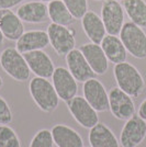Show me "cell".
<instances>
[{"label":"cell","instance_id":"6da1fadb","mask_svg":"<svg viewBox=\"0 0 146 147\" xmlns=\"http://www.w3.org/2000/svg\"><path fill=\"white\" fill-rule=\"evenodd\" d=\"M113 75L118 87L132 98H139L145 90V80L142 74L128 61L114 65Z\"/></svg>","mask_w":146,"mask_h":147},{"label":"cell","instance_id":"7a4b0ae2","mask_svg":"<svg viewBox=\"0 0 146 147\" xmlns=\"http://www.w3.org/2000/svg\"><path fill=\"white\" fill-rule=\"evenodd\" d=\"M29 91L32 100L41 111L45 113H52L57 109L61 99L53 84L49 79L34 77L29 84Z\"/></svg>","mask_w":146,"mask_h":147},{"label":"cell","instance_id":"3957f363","mask_svg":"<svg viewBox=\"0 0 146 147\" xmlns=\"http://www.w3.org/2000/svg\"><path fill=\"white\" fill-rule=\"evenodd\" d=\"M0 66L12 79L24 82L30 78L31 70L24 56L16 47H7L0 53Z\"/></svg>","mask_w":146,"mask_h":147},{"label":"cell","instance_id":"277c9868","mask_svg":"<svg viewBox=\"0 0 146 147\" xmlns=\"http://www.w3.org/2000/svg\"><path fill=\"white\" fill-rule=\"evenodd\" d=\"M122 43L128 54L134 58L143 59L146 57V33L133 22H125L119 34Z\"/></svg>","mask_w":146,"mask_h":147},{"label":"cell","instance_id":"5b68a950","mask_svg":"<svg viewBox=\"0 0 146 147\" xmlns=\"http://www.w3.org/2000/svg\"><path fill=\"white\" fill-rule=\"evenodd\" d=\"M49 44L55 53L59 56H66L76 46L75 31L65 25L51 23L47 28Z\"/></svg>","mask_w":146,"mask_h":147},{"label":"cell","instance_id":"8992f818","mask_svg":"<svg viewBox=\"0 0 146 147\" xmlns=\"http://www.w3.org/2000/svg\"><path fill=\"white\" fill-rule=\"evenodd\" d=\"M66 104L72 117L80 126L90 129L99 123L98 112L84 97L75 96L74 98L68 100Z\"/></svg>","mask_w":146,"mask_h":147},{"label":"cell","instance_id":"52a82bcc","mask_svg":"<svg viewBox=\"0 0 146 147\" xmlns=\"http://www.w3.org/2000/svg\"><path fill=\"white\" fill-rule=\"evenodd\" d=\"M109 110L113 117L120 121H126L135 114V103L133 98L122 91L119 87L110 89Z\"/></svg>","mask_w":146,"mask_h":147},{"label":"cell","instance_id":"ba28073f","mask_svg":"<svg viewBox=\"0 0 146 147\" xmlns=\"http://www.w3.org/2000/svg\"><path fill=\"white\" fill-rule=\"evenodd\" d=\"M146 137V121L139 114H134L125 121L120 134L122 147H137Z\"/></svg>","mask_w":146,"mask_h":147},{"label":"cell","instance_id":"9c48e42d","mask_svg":"<svg viewBox=\"0 0 146 147\" xmlns=\"http://www.w3.org/2000/svg\"><path fill=\"white\" fill-rule=\"evenodd\" d=\"M101 19L107 34L119 35L124 24V9L116 0H104L101 6Z\"/></svg>","mask_w":146,"mask_h":147},{"label":"cell","instance_id":"30bf717a","mask_svg":"<svg viewBox=\"0 0 146 147\" xmlns=\"http://www.w3.org/2000/svg\"><path fill=\"white\" fill-rule=\"evenodd\" d=\"M82 92L84 98L97 112H105L109 110V93L100 80L91 78L85 81Z\"/></svg>","mask_w":146,"mask_h":147},{"label":"cell","instance_id":"8fae6325","mask_svg":"<svg viewBox=\"0 0 146 147\" xmlns=\"http://www.w3.org/2000/svg\"><path fill=\"white\" fill-rule=\"evenodd\" d=\"M52 84L61 100L67 102L77 96L78 81L65 67H56L52 76Z\"/></svg>","mask_w":146,"mask_h":147},{"label":"cell","instance_id":"7c38bea8","mask_svg":"<svg viewBox=\"0 0 146 147\" xmlns=\"http://www.w3.org/2000/svg\"><path fill=\"white\" fill-rule=\"evenodd\" d=\"M65 59H66L67 69L70 71L74 78L78 82L84 84L87 80L95 78L96 74L89 66L88 61L79 51V49H74L73 51H70L65 56Z\"/></svg>","mask_w":146,"mask_h":147},{"label":"cell","instance_id":"4fadbf2b","mask_svg":"<svg viewBox=\"0 0 146 147\" xmlns=\"http://www.w3.org/2000/svg\"><path fill=\"white\" fill-rule=\"evenodd\" d=\"M23 56L28 63L31 73L34 74L35 77H42L46 79L52 78L55 66L47 53H45L43 49H40L25 53Z\"/></svg>","mask_w":146,"mask_h":147},{"label":"cell","instance_id":"5bb4252c","mask_svg":"<svg viewBox=\"0 0 146 147\" xmlns=\"http://www.w3.org/2000/svg\"><path fill=\"white\" fill-rule=\"evenodd\" d=\"M79 51L85 56L89 66L96 75L102 76L108 71L109 61L100 44H95L91 42L82 44L79 47Z\"/></svg>","mask_w":146,"mask_h":147},{"label":"cell","instance_id":"9a60e30c","mask_svg":"<svg viewBox=\"0 0 146 147\" xmlns=\"http://www.w3.org/2000/svg\"><path fill=\"white\" fill-rule=\"evenodd\" d=\"M0 30L5 38L17 42L24 33V24L11 9H0Z\"/></svg>","mask_w":146,"mask_h":147},{"label":"cell","instance_id":"2e32d148","mask_svg":"<svg viewBox=\"0 0 146 147\" xmlns=\"http://www.w3.org/2000/svg\"><path fill=\"white\" fill-rule=\"evenodd\" d=\"M49 45L47 32L43 30H31L24 32L16 43V49L25 54L33 51L46 49Z\"/></svg>","mask_w":146,"mask_h":147},{"label":"cell","instance_id":"e0dca14e","mask_svg":"<svg viewBox=\"0 0 146 147\" xmlns=\"http://www.w3.org/2000/svg\"><path fill=\"white\" fill-rule=\"evenodd\" d=\"M17 14L25 23H43L49 19L47 6L42 1L23 2L18 8Z\"/></svg>","mask_w":146,"mask_h":147},{"label":"cell","instance_id":"ac0fdd59","mask_svg":"<svg viewBox=\"0 0 146 147\" xmlns=\"http://www.w3.org/2000/svg\"><path fill=\"white\" fill-rule=\"evenodd\" d=\"M81 26L91 43L101 44L102 40L107 35L102 19L93 11H88L81 18Z\"/></svg>","mask_w":146,"mask_h":147},{"label":"cell","instance_id":"d6986e66","mask_svg":"<svg viewBox=\"0 0 146 147\" xmlns=\"http://www.w3.org/2000/svg\"><path fill=\"white\" fill-rule=\"evenodd\" d=\"M51 132L57 147H84V141L79 133L66 124H56Z\"/></svg>","mask_w":146,"mask_h":147},{"label":"cell","instance_id":"ffe728a7","mask_svg":"<svg viewBox=\"0 0 146 147\" xmlns=\"http://www.w3.org/2000/svg\"><path fill=\"white\" fill-rule=\"evenodd\" d=\"M88 140L90 147H121L120 141L104 123H98L90 129Z\"/></svg>","mask_w":146,"mask_h":147},{"label":"cell","instance_id":"44dd1931","mask_svg":"<svg viewBox=\"0 0 146 147\" xmlns=\"http://www.w3.org/2000/svg\"><path fill=\"white\" fill-rule=\"evenodd\" d=\"M100 45L110 63L116 65L123 61H126L128 51L122 43L120 36L107 34Z\"/></svg>","mask_w":146,"mask_h":147},{"label":"cell","instance_id":"7402d4cb","mask_svg":"<svg viewBox=\"0 0 146 147\" xmlns=\"http://www.w3.org/2000/svg\"><path fill=\"white\" fill-rule=\"evenodd\" d=\"M49 10V18L52 21V23L59 25H68L73 24L76 19L73 17V14L69 12L63 0H55L47 5Z\"/></svg>","mask_w":146,"mask_h":147},{"label":"cell","instance_id":"603a6c76","mask_svg":"<svg viewBox=\"0 0 146 147\" xmlns=\"http://www.w3.org/2000/svg\"><path fill=\"white\" fill-rule=\"evenodd\" d=\"M122 6L131 22L142 29L146 28V2L144 0H124Z\"/></svg>","mask_w":146,"mask_h":147},{"label":"cell","instance_id":"cb8c5ba5","mask_svg":"<svg viewBox=\"0 0 146 147\" xmlns=\"http://www.w3.org/2000/svg\"><path fill=\"white\" fill-rule=\"evenodd\" d=\"M0 147H21L18 134L9 125L0 124Z\"/></svg>","mask_w":146,"mask_h":147},{"label":"cell","instance_id":"d4e9b609","mask_svg":"<svg viewBox=\"0 0 146 147\" xmlns=\"http://www.w3.org/2000/svg\"><path fill=\"white\" fill-rule=\"evenodd\" d=\"M54 140L52 132L47 129L37 131L35 135L32 137L29 147H53Z\"/></svg>","mask_w":146,"mask_h":147},{"label":"cell","instance_id":"484cf974","mask_svg":"<svg viewBox=\"0 0 146 147\" xmlns=\"http://www.w3.org/2000/svg\"><path fill=\"white\" fill-rule=\"evenodd\" d=\"M63 2L75 19H81L88 12L87 0H63Z\"/></svg>","mask_w":146,"mask_h":147},{"label":"cell","instance_id":"4316f807","mask_svg":"<svg viewBox=\"0 0 146 147\" xmlns=\"http://www.w3.org/2000/svg\"><path fill=\"white\" fill-rule=\"evenodd\" d=\"M13 121V114L10 105L0 96V124L8 125Z\"/></svg>","mask_w":146,"mask_h":147},{"label":"cell","instance_id":"83f0119b","mask_svg":"<svg viewBox=\"0 0 146 147\" xmlns=\"http://www.w3.org/2000/svg\"><path fill=\"white\" fill-rule=\"evenodd\" d=\"M28 0H0V9H11L13 7L22 5Z\"/></svg>","mask_w":146,"mask_h":147},{"label":"cell","instance_id":"f1b7e54d","mask_svg":"<svg viewBox=\"0 0 146 147\" xmlns=\"http://www.w3.org/2000/svg\"><path fill=\"white\" fill-rule=\"evenodd\" d=\"M137 114H139L143 120H145L146 121V99H144L143 102L140 104V108H139V111H137Z\"/></svg>","mask_w":146,"mask_h":147},{"label":"cell","instance_id":"f546056e","mask_svg":"<svg viewBox=\"0 0 146 147\" xmlns=\"http://www.w3.org/2000/svg\"><path fill=\"white\" fill-rule=\"evenodd\" d=\"M3 40H5V36H3L2 32H1V30H0V45H2V43H3Z\"/></svg>","mask_w":146,"mask_h":147},{"label":"cell","instance_id":"4dcf8cb0","mask_svg":"<svg viewBox=\"0 0 146 147\" xmlns=\"http://www.w3.org/2000/svg\"><path fill=\"white\" fill-rule=\"evenodd\" d=\"M2 86H3V79H2V77L0 76V89L2 88Z\"/></svg>","mask_w":146,"mask_h":147},{"label":"cell","instance_id":"1f68e13d","mask_svg":"<svg viewBox=\"0 0 146 147\" xmlns=\"http://www.w3.org/2000/svg\"><path fill=\"white\" fill-rule=\"evenodd\" d=\"M39 1H42V2H44V3H49V2H52V1H55V0H39Z\"/></svg>","mask_w":146,"mask_h":147},{"label":"cell","instance_id":"d6a6232c","mask_svg":"<svg viewBox=\"0 0 146 147\" xmlns=\"http://www.w3.org/2000/svg\"><path fill=\"white\" fill-rule=\"evenodd\" d=\"M116 1H124V0H116Z\"/></svg>","mask_w":146,"mask_h":147},{"label":"cell","instance_id":"836d02e7","mask_svg":"<svg viewBox=\"0 0 146 147\" xmlns=\"http://www.w3.org/2000/svg\"><path fill=\"white\" fill-rule=\"evenodd\" d=\"M96 1H102V0H96ZM103 1H104V0H103Z\"/></svg>","mask_w":146,"mask_h":147}]
</instances>
